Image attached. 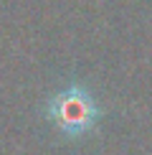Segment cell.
Masks as SVG:
<instances>
[{
  "mask_svg": "<svg viewBox=\"0 0 152 155\" xmlns=\"http://www.w3.org/2000/svg\"><path fill=\"white\" fill-rule=\"evenodd\" d=\"M101 114L104 112L94 92L79 79H71L61 89H56L43 104V117L66 140L89 137L101 122Z\"/></svg>",
  "mask_w": 152,
  "mask_h": 155,
  "instance_id": "cell-1",
  "label": "cell"
}]
</instances>
